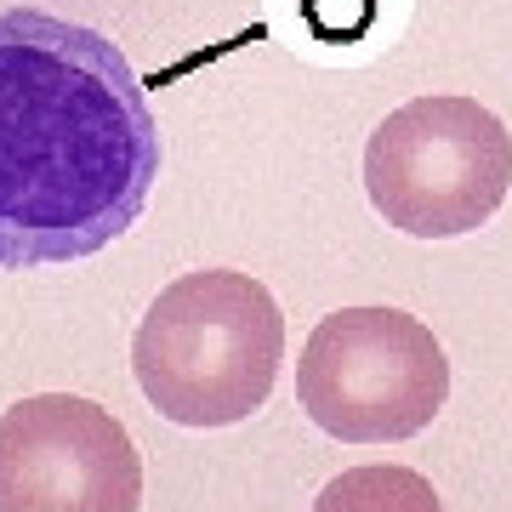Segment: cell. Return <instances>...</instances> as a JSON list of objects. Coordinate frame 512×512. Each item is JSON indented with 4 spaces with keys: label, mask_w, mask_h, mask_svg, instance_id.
<instances>
[{
    "label": "cell",
    "mask_w": 512,
    "mask_h": 512,
    "mask_svg": "<svg viewBox=\"0 0 512 512\" xmlns=\"http://www.w3.org/2000/svg\"><path fill=\"white\" fill-rule=\"evenodd\" d=\"M404 18L410 0H268V29L308 63H370Z\"/></svg>",
    "instance_id": "8992f818"
},
{
    "label": "cell",
    "mask_w": 512,
    "mask_h": 512,
    "mask_svg": "<svg viewBox=\"0 0 512 512\" xmlns=\"http://www.w3.org/2000/svg\"><path fill=\"white\" fill-rule=\"evenodd\" d=\"M143 456L126 421L80 393L0 410V512H137Z\"/></svg>",
    "instance_id": "5b68a950"
},
{
    "label": "cell",
    "mask_w": 512,
    "mask_h": 512,
    "mask_svg": "<svg viewBox=\"0 0 512 512\" xmlns=\"http://www.w3.org/2000/svg\"><path fill=\"white\" fill-rule=\"evenodd\" d=\"M313 512H444V495L416 467L370 461V467H348L330 478Z\"/></svg>",
    "instance_id": "52a82bcc"
},
{
    "label": "cell",
    "mask_w": 512,
    "mask_h": 512,
    "mask_svg": "<svg viewBox=\"0 0 512 512\" xmlns=\"http://www.w3.org/2000/svg\"><path fill=\"white\" fill-rule=\"evenodd\" d=\"M285 365V313L274 291L239 268L171 279L137 319L131 376L171 427L251 421Z\"/></svg>",
    "instance_id": "7a4b0ae2"
},
{
    "label": "cell",
    "mask_w": 512,
    "mask_h": 512,
    "mask_svg": "<svg viewBox=\"0 0 512 512\" xmlns=\"http://www.w3.org/2000/svg\"><path fill=\"white\" fill-rule=\"evenodd\" d=\"M296 404L342 444H399L450 404L444 342L404 308H336L308 330Z\"/></svg>",
    "instance_id": "277c9868"
},
{
    "label": "cell",
    "mask_w": 512,
    "mask_h": 512,
    "mask_svg": "<svg viewBox=\"0 0 512 512\" xmlns=\"http://www.w3.org/2000/svg\"><path fill=\"white\" fill-rule=\"evenodd\" d=\"M512 188V137L478 97L427 92L393 109L365 143V194L410 239L478 234Z\"/></svg>",
    "instance_id": "3957f363"
},
{
    "label": "cell",
    "mask_w": 512,
    "mask_h": 512,
    "mask_svg": "<svg viewBox=\"0 0 512 512\" xmlns=\"http://www.w3.org/2000/svg\"><path fill=\"white\" fill-rule=\"evenodd\" d=\"M160 183V120L131 57L86 23L0 12V274L109 251Z\"/></svg>",
    "instance_id": "6da1fadb"
}]
</instances>
